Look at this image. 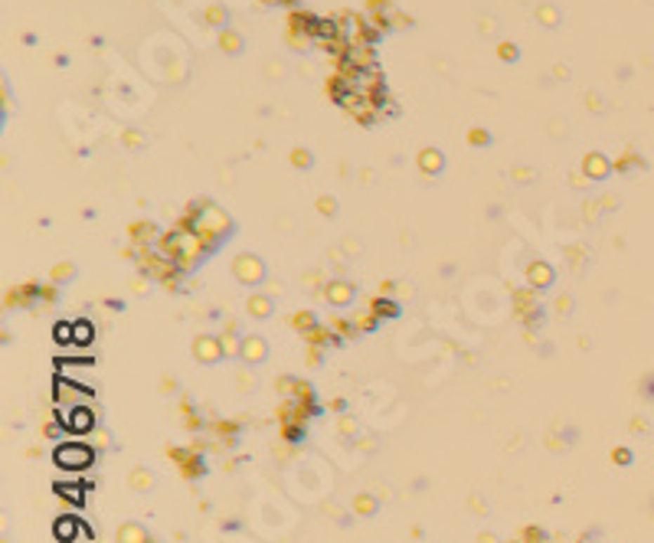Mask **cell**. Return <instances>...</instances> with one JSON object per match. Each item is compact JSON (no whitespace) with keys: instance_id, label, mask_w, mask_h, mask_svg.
Segmentation results:
<instances>
[{"instance_id":"1","label":"cell","mask_w":654,"mask_h":543,"mask_svg":"<svg viewBox=\"0 0 654 543\" xmlns=\"http://www.w3.org/2000/svg\"><path fill=\"white\" fill-rule=\"evenodd\" d=\"M56 462H59V465H86L89 452H86V448H76V445H72V448H59Z\"/></svg>"},{"instance_id":"2","label":"cell","mask_w":654,"mask_h":543,"mask_svg":"<svg viewBox=\"0 0 654 543\" xmlns=\"http://www.w3.org/2000/svg\"><path fill=\"white\" fill-rule=\"evenodd\" d=\"M56 534H59V537H72V534H76V521H59Z\"/></svg>"}]
</instances>
